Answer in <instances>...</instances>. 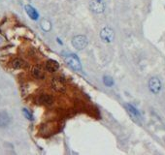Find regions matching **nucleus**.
Returning a JSON list of instances; mask_svg holds the SVG:
<instances>
[{"mask_svg": "<svg viewBox=\"0 0 165 155\" xmlns=\"http://www.w3.org/2000/svg\"><path fill=\"white\" fill-rule=\"evenodd\" d=\"M26 66V62L23 61V59H20V58H17V59H14L12 61V67L15 68V69H23V68H25Z\"/></svg>", "mask_w": 165, "mask_h": 155, "instance_id": "f8f14e48", "label": "nucleus"}, {"mask_svg": "<svg viewBox=\"0 0 165 155\" xmlns=\"http://www.w3.org/2000/svg\"><path fill=\"white\" fill-rule=\"evenodd\" d=\"M51 86L52 87V89L57 92H64L65 89H66V85H65V82H63V80H61L60 78H57V77H55L52 79Z\"/></svg>", "mask_w": 165, "mask_h": 155, "instance_id": "423d86ee", "label": "nucleus"}, {"mask_svg": "<svg viewBox=\"0 0 165 155\" xmlns=\"http://www.w3.org/2000/svg\"><path fill=\"white\" fill-rule=\"evenodd\" d=\"M24 8H25L26 14L28 15V17L31 18V20H38V18H39V14H38V12H37L35 9L32 7V6H31V5H26Z\"/></svg>", "mask_w": 165, "mask_h": 155, "instance_id": "9b49d317", "label": "nucleus"}, {"mask_svg": "<svg viewBox=\"0 0 165 155\" xmlns=\"http://www.w3.org/2000/svg\"><path fill=\"white\" fill-rule=\"evenodd\" d=\"M100 38L104 43H112L115 39V32L111 27H105L101 30Z\"/></svg>", "mask_w": 165, "mask_h": 155, "instance_id": "39448f33", "label": "nucleus"}, {"mask_svg": "<svg viewBox=\"0 0 165 155\" xmlns=\"http://www.w3.org/2000/svg\"><path fill=\"white\" fill-rule=\"evenodd\" d=\"M103 82H104V85L106 86H109V87H111V86H113L114 85V80L113 79H112L111 77H109V76H105L103 78Z\"/></svg>", "mask_w": 165, "mask_h": 155, "instance_id": "4468645a", "label": "nucleus"}, {"mask_svg": "<svg viewBox=\"0 0 165 155\" xmlns=\"http://www.w3.org/2000/svg\"><path fill=\"white\" fill-rule=\"evenodd\" d=\"M31 74H32V76L37 80H44L45 79V71L41 66H39V65L34 66L32 68Z\"/></svg>", "mask_w": 165, "mask_h": 155, "instance_id": "0eeeda50", "label": "nucleus"}, {"mask_svg": "<svg viewBox=\"0 0 165 155\" xmlns=\"http://www.w3.org/2000/svg\"><path fill=\"white\" fill-rule=\"evenodd\" d=\"M11 122V117L7 111H0V128L7 127Z\"/></svg>", "mask_w": 165, "mask_h": 155, "instance_id": "6e6552de", "label": "nucleus"}, {"mask_svg": "<svg viewBox=\"0 0 165 155\" xmlns=\"http://www.w3.org/2000/svg\"><path fill=\"white\" fill-rule=\"evenodd\" d=\"M106 5L104 0H90L89 9L94 14H102L105 11Z\"/></svg>", "mask_w": 165, "mask_h": 155, "instance_id": "f257e3e1", "label": "nucleus"}, {"mask_svg": "<svg viewBox=\"0 0 165 155\" xmlns=\"http://www.w3.org/2000/svg\"><path fill=\"white\" fill-rule=\"evenodd\" d=\"M45 68H46V70L48 71V72L54 73V72H57V71L59 69V64L57 63V61L50 59V60H48L46 62Z\"/></svg>", "mask_w": 165, "mask_h": 155, "instance_id": "9d476101", "label": "nucleus"}, {"mask_svg": "<svg viewBox=\"0 0 165 155\" xmlns=\"http://www.w3.org/2000/svg\"><path fill=\"white\" fill-rule=\"evenodd\" d=\"M72 45L78 51H82L88 46V38L85 35H77L72 39Z\"/></svg>", "mask_w": 165, "mask_h": 155, "instance_id": "f03ea898", "label": "nucleus"}, {"mask_svg": "<svg viewBox=\"0 0 165 155\" xmlns=\"http://www.w3.org/2000/svg\"><path fill=\"white\" fill-rule=\"evenodd\" d=\"M57 43H59V44H60V45H62V42L60 41V39H58V38H57Z\"/></svg>", "mask_w": 165, "mask_h": 155, "instance_id": "f3484780", "label": "nucleus"}, {"mask_svg": "<svg viewBox=\"0 0 165 155\" xmlns=\"http://www.w3.org/2000/svg\"><path fill=\"white\" fill-rule=\"evenodd\" d=\"M23 114H24V116H25L28 120H33V116H32V113H31L30 111L27 110V108H23Z\"/></svg>", "mask_w": 165, "mask_h": 155, "instance_id": "dca6fc26", "label": "nucleus"}, {"mask_svg": "<svg viewBox=\"0 0 165 155\" xmlns=\"http://www.w3.org/2000/svg\"><path fill=\"white\" fill-rule=\"evenodd\" d=\"M149 88H150L152 93L158 94L161 91V88H162V85H161L160 80L157 77L151 78V80H149Z\"/></svg>", "mask_w": 165, "mask_h": 155, "instance_id": "20e7f679", "label": "nucleus"}, {"mask_svg": "<svg viewBox=\"0 0 165 155\" xmlns=\"http://www.w3.org/2000/svg\"><path fill=\"white\" fill-rule=\"evenodd\" d=\"M65 61L68 64V66L70 68H72L73 70L75 71H81L82 70V65H81V62L79 60L76 55L74 54H69L67 56H65Z\"/></svg>", "mask_w": 165, "mask_h": 155, "instance_id": "7ed1b4c3", "label": "nucleus"}, {"mask_svg": "<svg viewBox=\"0 0 165 155\" xmlns=\"http://www.w3.org/2000/svg\"><path fill=\"white\" fill-rule=\"evenodd\" d=\"M126 106V108H128V111H130V113H131L133 116H140V113L138 111L136 110V108L132 106V105H129V104H127V105H125Z\"/></svg>", "mask_w": 165, "mask_h": 155, "instance_id": "2eb2a0df", "label": "nucleus"}, {"mask_svg": "<svg viewBox=\"0 0 165 155\" xmlns=\"http://www.w3.org/2000/svg\"><path fill=\"white\" fill-rule=\"evenodd\" d=\"M38 103L46 106H51L54 103V97L50 94H42L38 97Z\"/></svg>", "mask_w": 165, "mask_h": 155, "instance_id": "1a4fd4ad", "label": "nucleus"}, {"mask_svg": "<svg viewBox=\"0 0 165 155\" xmlns=\"http://www.w3.org/2000/svg\"><path fill=\"white\" fill-rule=\"evenodd\" d=\"M41 27L44 31H47V32H48V31H50L52 28L51 21H49L48 20H41Z\"/></svg>", "mask_w": 165, "mask_h": 155, "instance_id": "ddd939ff", "label": "nucleus"}]
</instances>
